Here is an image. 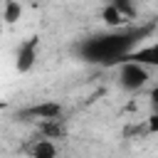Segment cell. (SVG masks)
Wrapping results in <instances>:
<instances>
[{
    "instance_id": "cell-1",
    "label": "cell",
    "mask_w": 158,
    "mask_h": 158,
    "mask_svg": "<svg viewBox=\"0 0 158 158\" xmlns=\"http://www.w3.org/2000/svg\"><path fill=\"white\" fill-rule=\"evenodd\" d=\"M148 35V27H121L101 35H91L77 44V54L89 64H121Z\"/></svg>"
},
{
    "instance_id": "cell-2",
    "label": "cell",
    "mask_w": 158,
    "mask_h": 158,
    "mask_svg": "<svg viewBox=\"0 0 158 158\" xmlns=\"http://www.w3.org/2000/svg\"><path fill=\"white\" fill-rule=\"evenodd\" d=\"M148 67L138 62H121L118 64V84L126 91H141L148 84Z\"/></svg>"
},
{
    "instance_id": "cell-3",
    "label": "cell",
    "mask_w": 158,
    "mask_h": 158,
    "mask_svg": "<svg viewBox=\"0 0 158 158\" xmlns=\"http://www.w3.org/2000/svg\"><path fill=\"white\" fill-rule=\"evenodd\" d=\"M123 62H138L148 69H158V40L156 42H148L143 47H136Z\"/></svg>"
},
{
    "instance_id": "cell-4",
    "label": "cell",
    "mask_w": 158,
    "mask_h": 158,
    "mask_svg": "<svg viewBox=\"0 0 158 158\" xmlns=\"http://www.w3.org/2000/svg\"><path fill=\"white\" fill-rule=\"evenodd\" d=\"M35 59H37V37H30L17 47V69L30 72L35 67Z\"/></svg>"
},
{
    "instance_id": "cell-5",
    "label": "cell",
    "mask_w": 158,
    "mask_h": 158,
    "mask_svg": "<svg viewBox=\"0 0 158 158\" xmlns=\"http://www.w3.org/2000/svg\"><path fill=\"white\" fill-rule=\"evenodd\" d=\"M22 116H32V118H42V121H59L62 106L54 104V101H44V104H37V106L25 109Z\"/></svg>"
},
{
    "instance_id": "cell-6",
    "label": "cell",
    "mask_w": 158,
    "mask_h": 158,
    "mask_svg": "<svg viewBox=\"0 0 158 158\" xmlns=\"http://www.w3.org/2000/svg\"><path fill=\"white\" fill-rule=\"evenodd\" d=\"M27 153H30V158H57V146L47 138H37Z\"/></svg>"
},
{
    "instance_id": "cell-7",
    "label": "cell",
    "mask_w": 158,
    "mask_h": 158,
    "mask_svg": "<svg viewBox=\"0 0 158 158\" xmlns=\"http://www.w3.org/2000/svg\"><path fill=\"white\" fill-rule=\"evenodd\" d=\"M20 15H22V7H20V2L17 0H5V22L7 25H12V22H17L20 20Z\"/></svg>"
},
{
    "instance_id": "cell-8",
    "label": "cell",
    "mask_w": 158,
    "mask_h": 158,
    "mask_svg": "<svg viewBox=\"0 0 158 158\" xmlns=\"http://www.w3.org/2000/svg\"><path fill=\"white\" fill-rule=\"evenodd\" d=\"M148 101H151V109H153V114H158V84L151 89V94H148Z\"/></svg>"
}]
</instances>
